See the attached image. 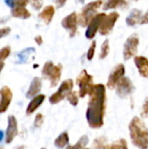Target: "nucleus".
<instances>
[{"label":"nucleus","mask_w":148,"mask_h":149,"mask_svg":"<svg viewBox=\"0 0 148 149\" xmlns=\"http://www.w3.org/2000/svg\"><path fill=\"white\" fill-rule=\"evenodd\" d=\"M88 95L89 101L85 113L86 120L91 128L98 129L104 125L106 104V86L103 84L93 85Z\"/></svg>","instance_id":"1"},{"label":"nucleus","mask_w":148,"mask_h":149,"mask_svg":"<svg viewBox=\"0 0 148 149\" xmlns=\"http://www.w3.org/2000/svg\"><path fill=\"white\" fill-rule=\"evenodd\" d=\"M129 132L131 141L135 147L148 149V128L139 117H133L129 123Z\"/></svg>","instance_id":"2"},{"label":"nucleus","mask_w":148,"mask_h":149,"mask_svg":"<svg viewBox=\"0 0 148 149\" xmlns=\"http://www.w3.org/2000/svg\"><path fill=\"white\" fill-rule=\"evenodd\" d=\"M103 4V0H95L87 3L78 17V23L85 27L91 21V19L97 14V10Z\"/></svg>","instance_id":"3"},{"label":"nucleus","mask_w":148,"mask_h":149,"mask_svg":"<svg viewBox=\"0 0 148 149\" xmlns=\"http://www.w3.org/2000/svg\"><path fill=\"white\" fill-rule=\"evenodd\" d=\"M42 75L48 79L51 82V86L54 87L56 86L62 75V66L61 65H54L51 61H47L42 69Z\"/></svg>","instance_id":"4"},{"label":"nucleus","mask_w":148,"mask_h":149,"mask_svg":"<svg viewBox=\"0 0 148 149\" xmlns=\"http://www.w3.org/2000/svg\"><path fill=\"white\" fill-rule=\"evenodd\" d=\"M76 83L79 87V97L85 98L87 94H89L93 86V77L90 75L86 70H82L76 79Z\"/></svg>","instance_id":"5"},{"label":"nucleus","mask_w":148,"mask_h":149,"mask_svg":"<svg viewBox=\"0 0 148 149\" xmlns=\"http://www.w3.org/2000/svg\"><path fill=\"white\" fill-rule=\"evenodd\" d=\"M72 88H73V80L72 79H68L63 81L61 83L58 90L49 98V102L52 105H56V104L61 102L65 98H66L67 94L72 91Z\"/></svg>","instance_id":"6"},{"label":"nucleus","mask_w":148,"mask_h":149,"mask_svg":"<svg viewBox=\"0 0 148 149\" xmlns=\"http://www.w3.org/2000/svg\"><path fill=\"white\" fill-rule=\"evenodd\" d=\"M140 44V39L137 34H132L126 39L124 45L123 57L125 60H128L136 56L138 52V46Z\"/></svg>","instance_id":"7"},{"label":"nucleus","mask_w":148,"mask_h":149,"mask_svg":"<svg viewBox=\"0 0 148 149\" xmlns=\"http://www.w3.org/2000/svg\"><path fill=\"white\" fill-rule=\"evenodd\" d=\"M116 93L117 95L121 98L125 99L131 95L134 91V86L132 80L127 77H122L116 85Z\"/></svg>","instance_id":"8"},{"label":"nucleus","mask_w":148,"mask_h":149,"mask_svg":"<svg viewBox=\"0 0 148 149\" xmlns=\"http://www.w3.org/2000/svg\"><path fill=\"white\" fill-rule=\"evenodd\" d=\"M119 17H120V14L117 11H113L109 13L108 15H106V17H104L99 26V33L103 36L108 35L113 29Z\"/></svg>","instance_id":"9"},{"label":"nucleus","mask_w":148,"mask_h":149,"mask_svg":"<svg viewBox=\"0 0 148 149\" xmlns=\"http://www.w3.org/2000/svg\"><path fill=\"white\" fill-rule=\"evenodd\" d=\"M106 17L105 13H97L89 22V24H87V29L85 31V37L88 39H92L96 33L98 32L99 26L104 19V17Z\"/></svg>","instance_id":"10"},{"label":"nucleus","mask_w":148,"mask_h":149,"mask_svg":"<svg viewBox=\"0 0 148 149\" xmlns=\"http://www.w3.org/2000/svg\"><path fill=\"white\" fill-rule=\"evenodd\" d=\"M62 26L70 33V37H74L78 31V15L75 11L72 12L61 21Z\"/></svg>","instance_id":"11"},{"label":"nucleus","mask_w":148,"mask_h":149,"mask_svg":"<svg viewBox=\"0 0 148 149\" xmlns=\"http://www.w3.org/2000/svg\"><path fill=\"white\" fill-rule=\"evenodd\" d=\"M126 72V68L125 65L123 64H119L117 65L113 71L111 72L109 77H108V80H107V87L109 89H114L117 83L119 82V80L125 75Z\"/></svg>","instance_id":"12"},{"label":"nucleus","mask_w":148,"mask_h":149,"mask_svg":"<svg viewBox=\"0 0 148 149\" xmlns=\"http://www.w3.org/2000/svg\"><path fill=\"white\" fill-rule=\"evenodd\" d=\"M18 134L17 120L15 116L10 115L7 119V128L5 131V142L10 144Z\"/></svg>","instance_id":"13"},{"label":"nucleus","mask_w":148,"mask_h":149,"mask_svg":"<svg viewBox=\"0 0 148 149\" xmlns=\"http://www.w3.org/2000/svg\"><path fill=\"white\" fill-rule=\"evenodd\" d=\"M12 92L10 87L3 86L0 89V113H3L9 108L12 100Z\"/></svg>","instance_id":"14"},{"label":"nucleus","mask_w":148,"mask_h":149,"mask_svg":"<svg viewBox=\"0 0 148 149\" xmlns=\"http://www.w3.org/2000/svg\"><path fill=\"white\" fill-rule=\"evenodd\" d=\"M134 64L139 70V73L143 78H148V58L143 56H135Z\"/></svg>","instance_id":"15"},{"label":"nucleus","mask_w":148,"mask_h":149,"mask_svg":"<svg viewBox=\"0 0 148 149\" xmlns=\"http://www.w3.org/2000/svg\"><path fill=\"white\" fill-rule=\"evenodd\" d=\"M42 89V80L38 77H35L29 86V89L26 93V98L27 99H32L36 95H38Z\"/></svg>","instance_id":"16"},{"label":"nucleus","mask_w":148,"mask_h":149,"mask_svg":"<svg viewBox=\"0 0 148 149\" xmlns=\"http://www.w3.org/2000/svg\"><path fill=\"white\" fill-rule=\"evenodd\" d=\"M45 100V95L44 94H38L35 97H33L31 100V102L28 104L27 108H26V114L31 115L32 114L44 101Z\"/></svg>","instance_id":"17"},{"label":"nucleus","mask_w":148,"mask_h":149,"mask_svg":"<svg viewBox=\"0 0 148 149\" xmlns=\"http://www.w3.org/2000/svg\"><path fill=\"white\" fill-rule=\"evenodd\" d=\"M55 13V8L52 5H47L43 9V10L38 14V17L40 19H42L46 24H49L54 16Z\"/></svg>","instance_id":"18"},{"label":"nucleus","mask_w":148,"mask_h":149,"mask_svg":"<svg viewBox=\"0 0 148 149\" xmlns=\"http://www.w3.org/2000/svg\"><path fill=\"white\" fill-rule=\"evenodd\" d=\"M11 16L17 18L27 19L31 17V12L23 6H15L11 9Z\"/></svg>","instance_id":"19"},{"label":"nucleus","mask_w":148,"mask_h":149,"mask_svg":"<svg viewBox=\"0 0 148 149\" xmlns=\"http://www.w3.org/2000/svg\"><path fill=\"white\" fill-rule=\"evenodd\" d=\"M141 14L142 13L140 10L133 9L126 19V24L128 26H134L135 24L140 23V18H141Z\"/></svg>","instance_id":"20"},{"label":"nucleus","mask_w":148,"mask_h":149,"mask_svg":"<svg viewBox=\"0 0 148 149\" xmlns=\"http://www.w3.org/2000/svg\"><path fill=\"white\" fill-rule=\"evenodd\" d=\"M36 50L33 47H29V48H25L24 50H22L21 52H19L17 55V63L21 64V63H26L29 59L31 54L35 53Z\"/></svg>","instance_id":"21"},{"label":"nucleus","mask_w":148,"mask_h":149,"mask_svg":"<svg viewBox=\"0 0 148 149\" xmlns=\"http://www.w3.org/2000/svg\"><path fill=\"white\" fill-rule=\"evenodd\" d=\"M126 0H107L104 3L103 9L105 10H111V9H116V8H126L127 6Z\"/></svg>","instance_id":"22"},{"label":"nucleus","mask_w":148,"mask_h":149,"mask_svg":"<svg viewBox=\"0 0 148 149\" xmlns=\"http://www.w3.org/2000/svg\"><path fill=\"white\" fill-rule=\"evenodd\" d=\"M68 144H69V134L67 132L61 133L54 141L55 147L59 149L65 148Z\"/></svg>","instance_id":"23"},{"label":"nucleus","mask_w":148,"mask_h":149,"mask_svg":"<svg viewBox=\"0 0 148 149\" xmlns=\"http://www.w3.org/2000/svg\"><path fill=\"white\" fill-rule=\"evenodd\" d=\"M88 141H89L88 137L86 135H83L82 137H80V139L78 141V142L76 144L72 145V146H68L65 149H81L87 145Z\"/></svg>","instance_id":"24"},{"label":"nucleus","mask_w":148,"mask_h":149,"mask_svg":"<svg viewBox=\"0 0 148 149\" xmlns=\"http://www.w3.org/2000/svg\"><path fill=\"white\" fill-rule=\"evenodd\" d=\"M110 52V46H109V40L106 39L104 43L101 45V50H100V54H99V58L104 59L107 57Z\"/></svg>","instance_id":"25"},{"label":"nucleus","mask_w":148,"mask_h":149,"mask_svg":"<svg viewBox=\"0 0 148 149\" xmlns=\"http://www.w3.org/2000/svg\"><path fill=\"white\" fill-rule=\"evenodd\" d=\"M109 149H128L127 142L125 139H120L110 145Z\"/></svg>","instance_id":"26"},{"label":"nucleus","mask_w":148,"mask_h":149,"mask_svg":"<svg viewBox=\"0 0 148 149\" xmlns=\"http://www.w3.org/2000/svg\"><path fill=\"white\" fill-rule=\"evenodd\" d=\"M106 143V138L104 136H100L99 138H96L93 141L92 143V148L93 149H102Z\"/></svg>","instance_id":"27"},{"label":"nucleus","mask_w":148,"mask_h":149,"mask_svg":"<svg viewBox=\"0 0 148 149\" xmlns=\"http://www.w3.org/2000/svg\"><path fill=\"white\" fill-rule=\"evenodd\" d=\"M66 98H67L69 103H70L72 106L76 107V106L79 104V96H78L77 92H72V91L70 92V93L67 94Z\"/></svg>","instance_id":"28"},{"label":"nucleus","mask_w":148,"mask_h":149,"mask_svg":"<svg viewBox=\"0 0 148 149\" xmlns=\"http://www.w3.org/2000/svg\"><path fill=\"white\" fill-rule=\"evenodd\" d=\"M10 54V47L9 45L3 47L0 50V60L4 61Z\"/></svg>","instance_id":"29"},{"label":"nucleus","mask_w":148,"mask_h":149,"mask_svg":"<svg viewBox=\"0 0 148 149\" xmlns=\"http://www.w3.org/2000/svg\"><path fill=\"white\" fill-rule=\"evenodd\" d=\"M95 50H96V41H92L88 49L87 55H86V58L88 60H92L93 58L94 54H95Z\"/></svg>","instance_id":"30"},{"label":"nucleus","mask_w":148,"mask_h":149,"mask_svg":"<svg viewBox=\"0 0 148 149\" xmlns=\"http://www.w3.org/2000/svg\"><path fill=\"white\" fill-rule=\"evenodd\" d=\"M43 122H44V116L41 113H37L34 119V127L36 128H38L43 125Z\"/></svg>","instance_id":"31"},{"label":"nucleus","mask_w":148,"mask_h":149,"mask_svg":"<svg viewBox=\"0 0 148 149\" xmlns=\"http://www.w3.org/2000/svg\"><path fill=\"white\" fill-rule=\"evenodd\" d=\"M29 3H31V7L36 10H40L43 6V0H29Z\"/></svg>","instance_id":"32"},{"label":"nucleus","mask_w":148,"mask_h":149,"mask_svg":"<svg viewBox=\"0 0 148 149\" xmlns=\"http://www.w3.org/2000/svg\"><path fill=\"white\" fill-rule=\"evenodd\" d=\"M10 31L11 30H10V27H3V28H0V38L8 36L10 33Z\"/></svg>","instance_id":"33"},{"label":"nucleus","mask_w":148,"mask_h":149,"mask_svg":"<svg viewBox=\"0 0 148 149\" xmlns=\"http://www.w3.org/2000/svg\"><path fill=\"white\" fill-rule=\"evenodd\" d=\"M16 6H23L25 7L29 3V0H15Z\"/></svg>","instance_id":"34"},{"label":"nucleus","mask_w":148,"mask_h":149,"mask_svg":"<svg viewBox=\"0 0 148 149\" xmlns=\"http://www.w3.org/2000/svg\"><path fill=\"white\" fill-rule=\"evenodd\" d=\"M53 1H54V3L56 4L57 8H61L65 4L67 0H53Z\"/></svg>","instance_id":"35"},{"label":"nucleus","mask_w":148,"mask_h":149,"mask_svg":"<svg viewBox=\"0 0 148 149\" xmlns=\"http://www.w3.org/2000/svg\"><path fill=\"white\" fill-rule=\"evenodd\" d=\"M140 23L141 24H148V11H147V12L145 13V15H144L143 17H141Z\"/></svg>","instance_id":"36"},{"label":"nucleus","mask_w":148,"mask_h":149,"mask_svg":"<svg viewBox=\"0 0 148 149\" xmlns=\"http://www.w3.org/2000/svg\"><path fill=\"white\" fill-rule=\"evenodd\" d=\"M4 2H5V3H6L9 7H10L11 9L14 8V7L16 6L15 0H4Z\"/></svg>","instance_id":"37"},{"label":"nucleus","mask_w":148,"mask_h":149,"mask_svg":"<svg viewBox=\"0 0 148 149\" xmlns=\"http://www.w3.org/2000/svg\"><path fill=\"white\" fill-rule=\"evenodd\" d=\"M143 113L145 115L148 114V97L147 98V100L144 103V106H143Z\"/></svg>","instance_id":"38"},{"label":"nucleus","mask_w":148,"mask_h":149,"mask_svg":"<svg viewBox=\"0 0 148 149\" xmlns=\"http://www.w3.org/2000/svg\"><path fill=\"white\" fill-rule=\"evenodd\" d=\"M34 40H35V42H36L38 45H41L43 44V38H42V36H40V35H38L37 37H35Z\"/></svg>","instance_id":"39"},{"label":"nucleus","mask_w":148,"mask_h":149,"mask_svg":"<svg viewBox=\"0 0 148 149\" xmlns=\"http://www.w3.org/2000/svg\"><path fill=\"white\" fill-rule=\"evenodd\" d=\"M3 67H4V62L3 60H0V73L2 72V70L3 69Z\"/></svg>","instance_id":"40"},{"label":"nucleus","mask_w":148,"mask_h":149,"mask_svg":"<svg viewBox=\"0 0 148 149\" xmlns=\"http://www.w3.org/2000/svg\"><path fill=\"white\" fill-rule=\"evenodd\" d=\"M7 20H8V18H7V17H0V24H1L5 23Z\"/></svg>","instance_id":"41"},{"label":"nucleus","mask_w":148,"mask_h":149,"mask_svg":"<svg viewBox=\"0 0 148 149\" xmlns=\"http://www.w3.org/2000/svg\"><path fill=\"white\" fill-rule=\"evenodd\" d=\"M14 149H26V147L24 146V145H21V146H18V147L15 148Z\"/></svg>","instance_id":"42"},{"label":"nucleus","mask_w":148,"mask_h":149,"mask_svg":"<svg viewBox=\"0 0 148 149\" xmlns=\"http://www.w3.org/2000/svg\"><path fill=\"white\" fill-rule=\"evenodd\" d=\"M3 138V131L0 130V142L2 141Z\"/></svg>","instance_id":"43"},{"label":"nucleus","mask_w":148,"mask_h":149,"mask_svg":"<svg viewBox=\"0 0 148 149\" xmlns=\"http://www.w3.org/2000/svg\"><path fill=\"white\" fill-rule=\"evenodd\" d=\"M102 149H109V146H105Z\"/></svg>","instance_id":"44"},{"label":"nucleus","mask_w":148,"mask_h":149,"mask_svg":"<svg viewBox=\"0 0 148 149\" xmlns=\"http://www.w3.org/2000/svg\"><path fill=\"white\" fill-rule=\"evenodd\" d=\"M79 3H84L85 0H79Z\"/></svg>","instance_id":"45"},{"label":"nucleus","mask_w":148,"mask_h":149,"mask_svg":"<svg viewBox=\"0 0 148 149\" xmlns=\"http://www.w3.org/2000/svg\"><path fill=\"white\" fill-rule=\"evenodd\" d=\"M81 149H90V148H82Z\"/></svg>","instance_id":"46"},{"label":"nucleus","mask_w":148,"mask_h":149,"mask_svg":"<svg viewBox=\"0 0 148 149\" xmlns=\"http://www.w3.org/2000/svg\"><path fill=\"white\" fill-rule=\"evenodd\" d=\"M0 149H3V147H0Z\"/></svg>","instance_id":"47"},{"label":"nucleus","mask_w":148,"mask_h":149,"mask_svg":"<svg viewBox=\"0 0 148 149\" xmlns=\"http://www.w3.org/2000/svg\"><path fill=\"white\" fill-rule=\"evenodd\" d=\"M41 149H46V148H41Z\"/></svg>","instance_id":"48"},{"label":"nucleus","mask_w":148,"mask_h":149,"mask_svg":"<svg viewBox=\"0 0 148 149\" xmlns=\"http://www.w3.org/2000/svg\"><path fill=\"white\" fill-rule=\"evenodd\" d=\"M133 1H139V0H133Z\"/></svg>","instance_id":"49"}]
</instances>
